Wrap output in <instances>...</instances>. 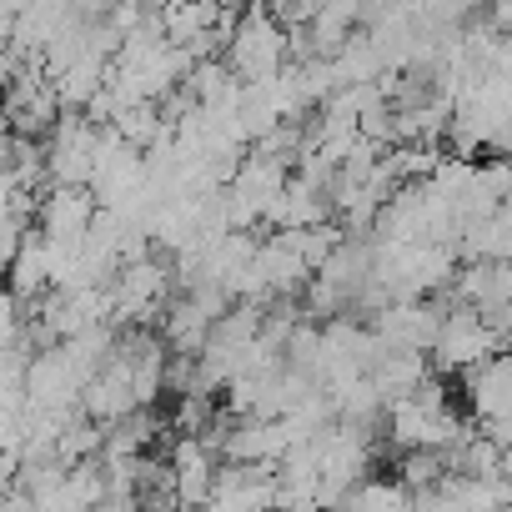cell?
<instances>
[{"label": "cell", "mask_w": 512, "mask_h": 512, "mask_svg": "<svg viewBox=\"0 0 512 512\" xmlns=\"http://www.w3.org/2000/svg\"><path fill=\"white\" fill-rule=\"evenodd\" d=\"M287 56H292V31L287 21H277L267 6H251L236 16L231 26V41H226V66L256 86V81H272L287 71Z\"/></svg>", "instance_id": "7a4b0ae2"}, {"label": "cell", "mask_w": 512, "mask_h": 512, "mask_svg": "<svg viewBox=\"0 0 512 512\" xmlns=\"http://www.w3.org/2000/svg\"><path fill=\"white\" fill-rule=\"evenodd\" d=\"M96 216H101V201H96L91 186H46L41 201H36V231L56 246L91 236Z\"/></svg>", "instance_id": "277c9868"}, {"label": "cell", "mask_w": 512, "mask_h": 512, "mask_svg": "<svg viewBox=\"0 0 512 512\" xmlns=\"http://www.w3.org/2000/svg\"><path fill=\"white\" fill-rule=\"evenodd\" d=\"M387 437L397 452H447L467 437V417L457 412V402L442 392V377H432L427 387H417L412 397L392 402L387 412Z\"/></svg>", "instance_id": "6da1fadb"}, {"label": "cell", "mask_w": 512, "mask_h": 512, "mask_svg": "<svg viewBox=\"0 0 512 512\" xmlns=\"http://www.w3.org/2000/svg\"><path fill=\"white\" fill-rule=\"evenodd\" d=\"M502 347H507V332L492 317H482L467 302H447L442 332H437V347H432V367H437V377H467L472 367L492 362Z\"/></svg>", "instance_id": "3957f363"}]
</instances>
